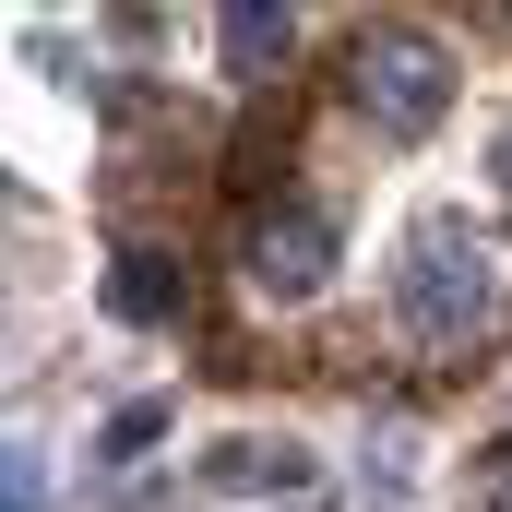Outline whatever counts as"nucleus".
<instances>
[{
    "label": "nucleus",
    "mask_w": 512,
    "mask_h": 512,
    "mask_svg": "<svg viewBox=\"0 0 512 512\" xmlns=\"http://www.w3.org/2000/svg\"><path fill=\"white\" fill-rule=\"evenodd\" d=\"M489 310H501V274H489V251L465 239V227H417L405 239V274H393V322H405V346L417 358H453V346H477L489 334Z\"/></svg>",
    "instance_id": "f257e3e1"
},
{
    "label": "nucleus",
    "mask_w": 512,
    "mask_h": 512,
    "mask_svg": "<svg viewBox=\"0 0 512 512\" xmlns=\"http://www.w3.org/2000/svg\"><path fill=\"white\" fill-rule=\"evenodd\" d=\"M358 96H370L393 131H429L453 108V48H441L429 24H370V36H358Z\"/></svg>",
    "instance_id": "f03ea898"
},
{
    "label": "nucleus",
    "mask_w": 512,
    "mask_h": 512,
    "mask_svg": "<svg viewBox=\"0 0 512 512\" xmlns=\"http://www.w3.org/2000/svg\"><path fill=\"white\" fill-rule=\"evenodd\" d=\"M251 274L262 286H322L334 274V215H298V203H274V215H251Z\"/></svg>",
    "instance_id": "7ed1b4c3"
},
{
    "label": "nucleus",
    "mask_w": 512,
    "mask_h": 512,
    "mask_svg": "<svg viewBox=\"0 0 512 512\" xmlns=\"http://www.w3.org/2000/svg\"><path fill=\"white\" fill-rule=\"evenodd\" d=\"M286 477H310L286 441H239V453H215V489H286Z\"/></svg>",
    "instance_id": "20e7f679"
},
{
    "label": "nucleus",
    "mask_w": 512,
    "mask_h": 512,
    "mask_svg": "<svg viewBox=\"0 0 512 512\" xmlns=\"http://www.w3.org/2000/svg\"><path fill=\"white\" fill-rule=\"evenodd\" d=\"M120 310H131V322H155V310H167V262H155V251L120 262Z\"/></svg>",
    "instance_id": "39448f33"
},
{
    "label": "nucleus",
    "mask_w": 512,
    "mask_h": 512,
    "mask_svg": "<svg viewBox=\"0 0 512 512\" xmlns=\"http://www.w3.org/2000/svg\"><path fill=\"white\" fill-rule=\"evenodd\" d=\"M227 48H239V60H274V48H286V12H227Z\"/></svg>",
    "instance_id": "423d86ee"
},
{
    "label": "nucleus",
    "mask_w": 512,
    "mask_h": 512,
    "mask_svg": "<svg viewBox=\"0 0 512 512\" xmlns=\"http://www.w3.org/2000/svg\"><path fill=\"white\" fill-rule=\"evenodd\" d=\"M477 501H489V512H512V453H489V465H477Z\"/></svg>",
    "instance_id": "0eeeda50"
},
{
    "label": "nucleus",
    "mask_w": 512,
    "mask_h": 512,
    "mask_svg": "<svg viewBox=\"0 0 512 512\" xmlns=\"http://www.w3.org/2000/svg\"><path fill=\"white\" fill-rule=\"evenodd\" d=\"M501 179H512V143H501Z\"/></svg>",
    "instance_id": "6e6552de"
}]
</instances>
